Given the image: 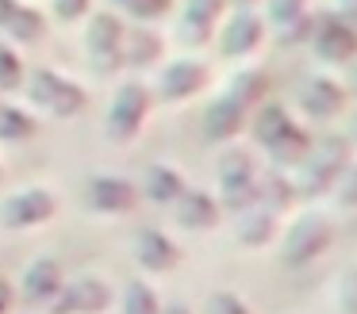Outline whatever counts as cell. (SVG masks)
I'll list each match as a JSON object with an SVG mask.
<instances>
[{"instance_id": "6da1fadb", "label": "cell", "mask_w": 357, "mask_h": 314, "mask_svg": "<svg viewBox=\"0 0 357 314\" xmlns=\"http://www.w3.org/2000/svg\"><path fill=\"white\" fill-rule=\"evenodd\" d=\"M349 161H354V150H349L346 138L323 134L319 142H311V153L296 165V176H292L296 196L315 199V196L334 191V184H338V176L349 168Z\"/></svg>"}, {"instance_id": "7a4b0ae2", "label": "cell", "mask_w": 357, "mask_h": 314, "mask_svg": "<svg viewBox=\"0 0 357 314\" xmlns=\"http://www.w3.org/2000/svg\"><path fill=\"white\" fill-rule=\"evenodd\" d=\"M27 88V100H31L39 111L54 115V119H70V115H81L89 104L85 88H81L77 81H66L62 73H54V69H35L31 77L24 81Z\"/></svg>"}, {"instance_id": "3957f363", "label": "cell", "mask_w": 357, "mask_h": 314, "mask_svg": "<svg viewBox=\"0 0 357 314\" xmlns=\"http://www.w3.org/2000/svg\"><path fill=\"white\" fill-rule=\"evenodd\" d=\"M150 107H154V92L142 81H123L116 88V96H112V107H108V138L116 146L135 142L150 119Z\"/></svg>"}, {"instance_id": "277c9868", "label": "cell", "mask_w": 357, "mask_h": 314, "mask_svg": "<svg viewBox=\"0 0 357 314\" xmlns=\"http://www.w3.org/2000/svg\"><path fill=\"white\" fill-rule=\"evenodd\" d=\"M219 191H223V203L227 211H246V207L257 203V161L250 150H227L219 157Z\"/></svg>"}, {"instance_id": "5b68a950", "label": "cell", "mask_w": 357, "mask_h": 314, "mask_svg": "<svg viewBox=\"0 0 357 314\" xmlns=\"http://www.w3.org/2000/svg\"><path fill=\"white\" fill-rule=\"evenodd\" d=\"M334 242V226L331 219H323V214H300V219L288 226L284 234V245H280V257H284L288 268H303L311 265V260H319L326 249H331Z\"/></svg>"}, {"instance_id": "8992f818", "label": "cell", "mask_w": 357, "mask_h": 314, "mask_svg": "<svg viewBox=\"0 0 357 314\" xmlns=\"http://www.w3.org/2000/svg\"><path fill=\"white\" fill-rule=\"evenodd\" d=\"M311 50H315L319 61L326 65H346V61L357 58V31L346 15L326 12L319 19H311V35H307Z\"/></svg>"}, {"instance_id": "52a82bcc", "label": "cell", "mask_w": 357, "mask_h": 314, "mask_svg": "<svg viewBox=\"0 0 357 314\" xmlns=\"http://www.w3.org/2000/svg\"><path fill=\"white\" fill-rule=\"evenodd\" d=\"M123 38H127V23L116 12H96L89 19V61H93L100 73H116L123 65Z\"/></svg>"}, {"instance_id": "ba28073f", "label": "cell", "mask_w": 357, "mask_h": 314, "mask_svg": "<svg viewBox=\"0 0 357 314\" xmlns=\"http://www.w3.org/2000/svg\"><path fill=\"white\" fill-rule=\"evenodd\" d=\"M58 211V199L50 188H20L0 203V222L8 230H31L50 222Z\"/></svg>"}, {"instance_id": "9c48e42d", "label": "cell", "mask_w": 357, "mask_h": 314, "mask_svg": "<svg viewBox=\"0 0 357 314\" xmlns=\"http://www.w3.org/2000/svg\"><path fill=\"white\" fill-rule=\"evenodd\" d=\"M112 299L116 295H112L108 280H100V276H81V280L62 283V291L47 303V311L50 314H100L104 306H112Z\"/></svg>"}, {"instance_id": "30bf717a", "label": "cell", "mask_w": 357, "mask_h": 314, "mask_svg": "<svg viewBox=\"0 0 357 314\" xmlns=\"http://www.w3.org/2000/svg\"><path fill=\"white\" fill-rule=\"evenodd\" d=\"M208 84V65L204 61H192V58H181V61H169V65L158 73L154 81V96H162L165 104H181V100L196 96V92Z\"/></svg>"}, {"instance_id": "8fae6325", "label": "cell", "mask_w": 357, "mask_h": 314, "mask_svg": "<svg viewBox=\"0 0 357 314\" xmlns=\"http://www.w3.org/2000/svg\"><path fill=\"white\" fill-rule=\"evenodd\" d=\"M265 27H269V23L257 12L238 8V12L223 23V31H219V50H223V58H250V54L265 42Z\"/></svg>"}, {"instance_id": "7c38bea8", "label": "cell", "mask_w": 357, "mask_h": 314, "mask_svg": "<svg viewBox=\"0 0 357 314\" xmlns=\"http://www.w3.org/2000/svg\"><path fill=\"white\" fill-rule=\"evenodd\" d=\"M219 219H223V207H219V199L204 188H185L173 199V222L185 226V230L208 234V230L219 226Z\"/></svg>"}, {"instance_id": "4fadbf2b", "label": "cell", "mask_w": 357, "mask_h": 314, "mask_svg": "<svg viewBox=\"0 0 357 314\" xmlns=\"http://www.w3.org/2000/svg\"><path fill=\"white\" fill-rule=\"evenodd\" d=\"M85 203L100 214H127L139 207V188L123 176H89Z\"/></svg>"}, {"instance_id": "5bb4252c", "label": "cell", "mask_w": 357, "mask_h": 314, "mask_svg": "<svg viewBox=\"0 0 357 314\" xmlns=\"http://www.w3.org/2000/svg\"><path fill=\"white\" fill-rule=\"evenodd\" d=\"M346 100H349V92L334 77H311V81L300 84V107L311 119H334V115H342Z\"/></svg>"}, {"instance_id": "9a60e30c", "label": "cell", "mask_w": 357, "mask_h": 314, "mask_svg": "<svg viewBox=\"0 0 357 314\" xmlns=\"http://www.w3.org/2000/svg\"><path fill=\"white\" fill-rule=\"evenodd\" d=\"M135 260H139L146 272H169V268L181 265V245L173 242L169 234L146 226V230H139V237H135Z\"/></svg>"}, {"instance_id": "2e32d148", "label": "cell", "mask_w": 357, "mask_h": 314, "mask_svg": "<svg viewBox=\"0 0 357 314\" xmlns=\"http://www.w3.org/2000/svg\"><path fill=\"white\" fill-rule=\"evenodd\" d=\"M307 4L311 0H265V12H269L265 23H273L284 42H300V38L311 35V19H315L307 12Z\"/></svg>"}, {"instance_id": "e0dca14e", "label": "cell", "mask_w": 357, "mask_h": 314, "mask_svg": "<svg viewBox=\"0 0 357 314\" xmlns=\"http://www.w3.org/2000/svg\"><path fill=\"white\" fill-rule=\"evenodd\" d=\"M62 283H66V272H62V265H58L54 257H39V260H31L27 265V272H24V299L27 303H39V306H47L50 299L62 291Z\"/></svg>"}, {"instance_id": "ac0fdd59", "label": "cell", "mask_w": 357, "mask_h": 314, "mask_svg": "<svg viewBox=\"0 0 357 314\" xmlns=\"http://www.w3.org/2000/svg\"><path fill=\"white\" fill-rule=\"evenodd\" d=\"M246 123H250L246 107H238L231 96H219L204 111V134H208V142H231L234 134H242Z\"/></svg>"}, {"instance_id": "d6986e66", "label": "cell", "mask_w": 357, "mask_h": 314, "mask_svg": "<svg viewBox=\"0 0 357 314\" xmlns=\"http://www.w3.org/2000/svg\"><path fill=\"white\" fill-rule=\"evenodd\" d=\"M223 4L227 0H188L185 4V19H181V35L192 46H204L215 38L219 19H223Z\"/></svg>"}, {"instance_id": "ffe728a7", "label": "cell", "mask_w": 357, "mask_h": 314, "mask_svg": "<svg viewBox=\"0 0 357 314\" xmlns=\"http://www.w3.org/2000/svg\"><path fill=\"white\" fill-rule=\"evenodd\" d=\"M234 237H238L246 249H261L277 237V214L265 211V207H246V211L234 214Z\"/></svg>"}, {"instance_id": "44dd1931", "label": "cell", "mask_w": 357, "mask_h": 314, "mask_svg": "<svg viewBox=\"0 0 357 314\" xmlns=\"http://www.w3.org/2000/svg\"><path fill=\"white\" fill-rule=\"evenodd\" d=\"M296 199H300V196H296V184H292V176H288L284 168L257 173V207L280 214V211H288Z\"/></svg>"}, {"instance_id": "7402d4cb", "label": "cell", "mask_w": 357, "mask_h": 314, "mask_svg": "<svg viewBox=\"0 0 357 314\" xmlns=\"http://www.w3.org/2000/svg\"><path fill=\"white\" fill-rule=\"evenodd\" d=\"M162 50H165V42H162V35H158V31L131 27V31H127V38H123V65L150 69V65H158V61H162Z\"/></svg>"}, {"instance_id": "603a6c76", "label": "cell", "mask_w": 357, "mask_h": 314, "mask_svg": "<svg viewBox=\"0 0 357 314\" xmlns=\"http://www.w3.org/2000/svg\"><path fill=\"white\" fill-rule=\"evenodd\" d=\"M185 188H188L185 176H181L173 165H150L146 176H142L139 196H146L150 203H169V207H173V199H177Z\"/></svg>"}, {"instance_id": "cb8c5ba5", "label": "cell", "mask_w": 357, "mask_h": 314, "mask_svg": "<svg viewBox=\"0 0 357 314\" xmlns=\"http://www.w3.org/2000/svg\"><path fill=\"white\" fill-rule=\"evenodd\" d=\"M227 96H231L238 107H246V111L261 107L265 96H269V77H265V69H242V73H234Z\"/></svg>"}, {"instance_id": "d4e9b609", "label": "cell", "mask_w": 357, "mask_h": 314, "mask_svg": "<svg viewBox=\"0 0 357 314\" xmlns=\"http://www.w3.org/2000/svg\"><path fill=\"white\" fill-rule=\"evenodd\" d=\"M311 142H315V138H311L307 130L300 127V123H292V127H288L284 134H280L277 142L269 146L273 165H277V168H284V165H300V161L311 153Z\"/></svg>"}, {"instance_id": "484cf974", "label": "cell", "mask_w": 357, "mask_h": 314, "mask_svg": "<svg viewBox=\"0 0 357 314\" xmlns=\"http://www.w3.org/2000/svg\"><path fill=\"white\" fill-rule=\"evenodd\" d=\"M292 123L296 119L288 115V107H280V104L254 107V138H257V146H261V150H269V146L277 142V138L292 127Z\"/></svg>"}, {"instance_id": "4316f807", "label": "cell", "mask_w": 357, "mask_h": 314, "mask_svg": "<svg viewBox=\"0 0 357 314\" xmlns=\"http://www.w3.org/2000/svg\"><path fill=\"white\" fill-rule=\"evenodd\" d=\"M119 314H162V303L146 280H127L119 295Z\"/></svg>"}, {"instance_id": "83f0119b", "label": "cell", "mask_w": 357, "mask_h": 314, "mask_svg": "<svg viewBox=\"0 0 357 314\" xmlns=\"http://www.w3.org/2000/svg\"><path fill=\"white\" fill-rule=\"evenodd\" d=\"M35 134V115L16 104H0V142H27Z\"/></svg>"}, {"instance_id": "f1b7e54d", "label": "cell", "mask_w": 357, "mask_h": 314, "mask_svg": "<svg viewBox=\"0 0 357 314\" xmlns=\"http://www.w3.org/2000/svg\"><path fill=\"white\" fill-rule=\"evenodd\" d=\"M8 31L16 42H39L43 35H47V19H43V12L39 8H27V4H20L16 8V15L8 19Z\"/></svg>"}, {"instance_id": "f546056e", "label": "cell", "mask_w": 357, "mask_h": 314, "mask_svg": "<svg viewBox=\"0 0 357 314\" xmlns=\"http://www.w3.org/2000/svg\"><path fill=\"white\" fill-rule=\"evenodd\" d=\"M24 84V58L8 42H0V92H12Z\"/></svg>"}, {"instance_id": "4dcf8cb0", "label": "cell", "mask_w": 357, "mask_h": 314, "mask_svg": "<svg viewBox=\"0 0 357 314\" xmlns=\"http://www.w3.org/2000/svg\"><path fill=\"white\" fill-rule=\"evenodd\" d=\"M204 314H257V311L234 291H215V295H208Z\"/></svg>"}, {"instance_id": "1f68e13d", "label": "cell", "mask_w": 357, "mask_h": 314, "mask_svg": "<svg viewBox=\"0 0 357 314\" xmlns=\"http://www.w3.org/2000/svg\"><path fill=\"white\" fill-rule=\"evenodd\" d=\"M119 8H123L127 15H135V19H162L165 12H173V0H116Z\"/></svg>"}, {"instance_id": "d6a6232c", "label": "cell", "mask_w": 357, "mask_h": 314, "mask_svg": "<svg viewBox=\"0 0 357 314\" xmlns=\"http://www.w3.org/2000/svg\"><path fill=\"white\" fill-rule=\"evenodd\" d=\"M338 311L342 314H357V268H346L338 276Z\"/></svg>"}, {"instance_id": "836d02e7", "label": "cell", "mask_w": 357, "mask_h": 314, "mask_svg": "<svg viewBox=\"0 0 357 314\" xmlns=\"http://www.w3.org/2000/svg\"><path fill=\"white\" fill-rule=\"evenodd\" d=\"M334 191H338V203L342 207H357V161H349V168L338 176Z\"/></svg>"}, {"instance_id": "e575fe53", "label": "cell", "mask_w": 357, "mask_h": 314, "mask_svg": "<svg viewBox=\"0 0 357 314\" xmlns=\"http://www.w3.org/2000/svg\"><path fill=\"white\" fill-rule=\"evenodd\" d=\"M89 4H93V0H54V8H50V12H54V19L73 23V19H81V15L89 12Z\"/></svg>"}, {"instance_id": "d590c367", "label": "cell", "mask_w": 357, "mask_h": 314, "mask_svg": "<svg viewBox=\"0 0 357 314\" xmlns=\"http://www.w3.org/2000/svg\"><path fill=\"white\" fill-rule=\"evenodd\" d=\"M16 8H20V0H0V27H8V19L16 15Z\"/></svg>"}, {"instance_id": "8d00e7d4", "label": "cell", "mask_w": 357, "mask_h": 314, "mask_svg": "<svg viewBox=\"0 0 357 314\" xmlns=\"http://www.w3.org/2000/svg\"><path fill=\"white\" fill-rule=\"evenodd\" d=\"M8 306H12V288L0 280V314H8Z\"/></svg>"}, {"instance_id": "74e56055", "label": "cell", "mask_w": 357, "mask_h": 314, "mask_svg": "<svg viewBox=\"0 0 357 314\" xmlns=\"http://www.w3.org/2000/svg\"><path fill=\"white\" fill-rule=\"evenodd\" d=\"M162 314H192L188 306H181V303H173V306H162Z\"/></svg>"}, {"instance_id": "f35d334b", "label": "cell", "mask_w": 357, "mask_h": 314, "mask_svg": "<svg viewBox=\"0 0 357 314\" xmlns=\"http://www.w3.org/2000/svg\"><path fill=\"white\" fill-rule=\"evenodd\" d=\"M349 92L357 96V65H354V73H349Z\"/></svg>"}, {"instance_id": "ab89813d", "label": "cell", "mask_w": 357, "mask_h": 314, "mask_svg": "<svg viewBox=\"0 0 357 314\" xmlns=\"http://www.w3.org/2000/svg\"><path fill=\"white\" fill-rule=\"evenodd\" d=\"M342 4H346V8H349V12H354V15H357V0H342Z\"/></svg>"}, {"instance_id": "60d3db41", "label": "cell", "mask_w": 357, "mask_h": 314, "mask_svg": "<svg viewBox=\"0 0 357 314\" xmlns=\"http://www.w3.org/2000/svg\"><path fill=\"white\" fill-rule=\"evenodd\" d=\"M349 134H354V142H357V115H354V127H349Z\"/></svg>"}, {"instance_id": "b9f144b4", "label": "cell", "mask_w": 357, "mask_h": 314, "mask_svg": "<svg viewBox=\"0 0 357 314\" xmlns=\"http://www.w3.org/2000/svg\"><path fill=\"white\" fill-rule=\"evenodd\" d=\"M234 4H238V8H250V4H254V0H234Z\"/></svg>"}]
</instances>
